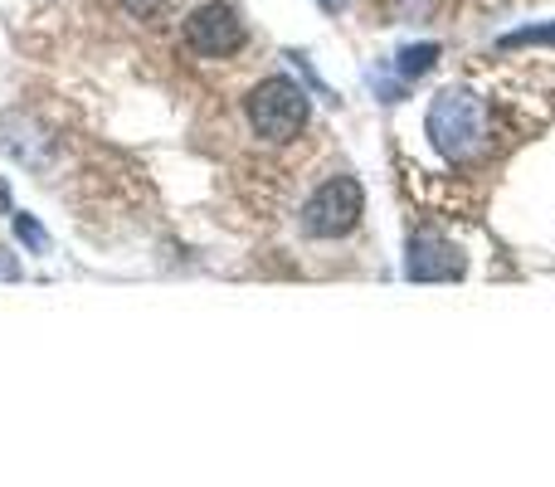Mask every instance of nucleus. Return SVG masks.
<instances>
[{"label": "nucleus", "instance_id": "f257e3e1", "mask_svg": "<svg viewBox=\"0 0 555 487\" xmlns=\"http://www.w3.org/2000/svg\"><path fill=\"white\" fill-rule=\"evenodd\" d=\"M424 132H429L434 152L449 166H473L488 156L492 146V113L473 88H439L424 113Z\"/></svg>", "mask_w": 555, "mask_h": 487}, {"label": "nucleus", "instance_id": "f03ea898", "mask_svg": "<svg viewBox=\"0 0 555 487\" xmlns=\"http://www.w3.org/2000/svg\"><path fill=\"white\" fill-rule=\"evenodd\" d=\"M244 117H249V127L263 142H293L307 127V117H312V103H307L302 84H293L287 74H269L249 88Z\"/></svg>", "mask_w": 555, "mask_h": 487}, {"label": "nucleus", "instance_id": "7ed1b4c3", "mask_svg": "<svg viewBox=\"0 0 555 487\" xmlns=\"http://www.w3.org/2000/svg\"><path fill=\"white\" fill-rule=\"evenodd\" d=\"M361 215H365L361 181H356V176H346V171H336V176H326V181L302 201L297 225H302L307 240H346V234L361 225Z\"/></svg>", "mask_w": 555, "mask_h": 487}, {"label": "nucleus", "instance_id": "20e7f679", "mask_svg": "<svg viewBox=\"0 0 555 487\" xmlns=\"http://www.w3.org/2000/svg\"><path fill=\"white\" fill-rule=\"evenodd\" d=\"M185 44L201 59H234L244 44H249V25L234 5L224 0H205L185 15Z\"/></svg>", "mask_w": 555, "mask_h": 487}, {"label": "nucleus", "instance_id": "39448f33", "mask_svg": "<svg viewBox=\"0 0 555 487\" xmlns=\"http://www.w3.org/2000/svg\"><path fill=\"white\" fill-rule=\"evenodd\" d=\"M404 278L410 283H453V278H463L459 244L434 230H414L410 244H404Z\"/></svg>", "mask_w": 555, "mask_h": 487}, {"label": "nucleus", "instance_id": "423d86ee", "mask_svg": "<svg viewBox=\"0 0 555 487\" xmlns=\"http://www.w3.org/2000/svg\"><path fill=\"white\" fill-rule=\"evenodd\" d=\"M439 54H443V49L434 44V39H424V44H404L400 54H395V74H400L404 84H414V78L434 74V64H439Z\"/></svg>", "mask_w": 555, "mask_h": 487}, {"label": "nucleus", "instance_id": "0eeeda50", "mask_svg": "<svg viewBox=\"0 0 555 487\" xmlns=\"http://www.w3.org/2000/svg\"><path fill=\"white\" fill-rule=\"evenodd\" d=\"M10 230H15V240H20V248H25V254H35V258L54 254V240H49V230L35 220V215L15 210V215H10Z\"/></svg>", "mask_w": 555, "mask_h": 487}, {"label": "nucleus", "instance_id": "6e6552de", "mask_svg": "<svg viewBox=\"0 0 555 487\" xmlns=\"http://www.w3.org/2000/svg\"><path fill=\"white\" fill-rule=\"evenodd\" d=\"M527 44H555V20H546V25H521L498 39V49H527Z\"/></svg>", "mask_w": 555, "mask_h": 487}, {"label": "nucleus", "instance_id": "1a4fd4ad", "mask_svg": "<svg viewBox=\"0 0 555 487\" xmlns=\"http://www.w3.org/2000/svg\"><path fill=\"white\" fill-rule=\"evenodd\" d=\"M371 88L380 93V103H404V93H410V84L390 68H371Z\"/></svg>", "mask_w": 555, "mask_h": 487}, {"label": "nucleus", "instance_id": "9d476101", "mask_svg": "<svg viewBox=\"0 0 555 487\" xmlns=\"http://www.w3.org/2000/svg\"><path fill=\"white\" fill-rule=\"evenodd\" d=\"M283 59H287V64H293V68H297V74H302V84H307V88H312V93H317V98H326V103H336V93H332V88H326V84H322V78H317V68H312V64H307V54H302V49H287V54H283Z\"/></svg>", "mask_w": 555, "mask_h": 487}, {"label": "nucleus", "instance_id": "9b49d317", "mask_svg": "<svg viewBox=\"0 0 555 487\" xmlns=\"http://www.w3.org/2000/svg\"><path fill=\"white\" fill-rule=\"evenodd\" d=\"M0 283H20V258L5 244H0Z\"/></svg>", "mask_w": 555, "mask_h": 487}, {"label": "nucleus", "instance_id": "f8f14e48", "mask_svg": "<svg viewBox=\"0 0 555 487\" xmlns=\"http://www.w3.org/2000/svg\"><path fill=\"white\" fill-rule=\"evenodd\" d=\"M162 5H166V0H127V10H132V15H142V20L162 15Z\"/></svg>", "mask_w": 555, "mask_h": 487}, {"label": "nucleus", "instance_id": "ddd939ff", "mask_svg": "<svg viewBox=\"0 0 555 487\" xmlns=\"http://www.w3.org/2000/svg\"><path fill=\"white\" fill-rule=\"evenodd\" d=\"M0 215H5V220L15 215V195H10V185H5V181H0Z\"/></svg>", "mask_w": 555, "mask_h": 487}, {"label": "nucleus", "instance_id": "4468645a", "mask_svg": "<svg viewBox=\"0 0 555 487\" xmlns=\"http://www.w3.org/2000/svg\"><path fill=\"white\" fill-rule=\"evenodd\" d=\"M317 5H322L326 15H341V10H346V0H317Z\"/></svg>", "mask_w": 555, "mask_h": 487}]
</instances>
